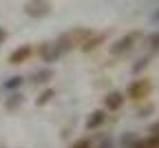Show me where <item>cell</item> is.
Here are the masks:
<instances>
[{"label":"cell","instance_id":"cell-1","mask_svg":"<svg viewBox=\"0 0 159 148\" xmlns=\"http://www.w3.org/2000/svg\"><path fill=\"white\" fill-rule=\"evenodd\" d=\"M89 35H91V29H82V27L71 29V31L62 33L55 42H44V44L38 49V55L42 58L44 62H57L60 58H64L69 51L80 47Z\"/></svg>","mask_w":159,"mask_h":148},{"label":"cell","instance_id":"cell-2","mask_svg":"<svg viewBox=\"0 0 159 148\" xmlns=\"http://www.w3.org/2000/svg\"><path fill=\"white\" fill-rule=\"evenodd\" d=\"M150 93H152V82L148 77H137V80H133L128 86H126V93L124 95L130 102H146L150 97Z\"/></svg>","mask_w":159,"mask_h":148},{"label":"cell","instance_id":"cell-3","mask_svg":"<svg viewBox=\"0 0 159 148\" xmlns=\"http://www.w3.org/2000/svg\"><path fill=\"white\" fill-rule=\"evenodd\" d=\"M51 9H53V7H51L49 0H29V2L25 5V13H27L29 18H35V20L49 16Z\"/></svg>","mask_w":159,"mask_h":148},{"label":"cell","instance_id":"cell-4","mask_svg":"<svg viewBox=\"0 0 159 148\" xmlns=\"http://www.w3.org/2000/svg\"><path fill=\"white\" fill-rule=\"evenodd\" d=\"M137 42V33H126L122 38H117L111 44V55H126Z\"/></svg>","mask_w":159,"mask_h":148},{"label":"cell","instance_id":"cell-5","mask_svg":"<svg viewBox=\"0 0 159 148\" xmlns=\"http://www.w3.org/2000/svg\"><path fill=\"white\" fill-rule=\"evenodd\" d=\"M33 47L31 44H20V47H16L11 53H9V64H13V67H20V64H25V62H29L31 58H33Z\"/></svg>","mask_w":159,"mask_h":148},{"label":"cell","instance_id":"cell-6","mask_svg":"<svg viewBox=\"0 0 159 148\" xmlns=\"http://www.w3.org/2000/svg\"><path fill=\"white\" fill-rule=\"evenodd\" d=\"M106 38H108V31H99V33H95V31H91V35L80 44V49H82L84 53H91V51H95V49H99L106 42Z\"/></svg>","mask_w":159,"mask_h":148},{"label":"cell","instance_id":"cell-7","mask_svg":"<svg viewBox=\"0 0 159 148\" xmlns=\"http://www.w3.org/2000/svg\"><path fill=\"white\" fill-rule=\"evenodd\" d=\"M124 102H126V95H124L122 91H111V93H106V97H104V111L115 113V111H119V109L124 106Z\"/></svg>","mask_w":159,"mask_h":148},{"label":"cell","instance_id":"cell-8","mask_svg":"<svg viewBox=\"0 0 159 148\" xmlns=\"http://www.w3.org/2000/svg\"><path fill=\"white\" fill-rule=\"evenodd\" d=\"M106 119H108V111H104V109H97V111H93L89 117H86V131H95V128H99V126H104L106 124Z\"/></svg>","mask_w":159,"mask_h":148},{"label":"cell","instance_id":"cell-9","mask_svg":"<svg viewBox=\"0 0 159 148\" xmlns=\"http://www.w3.org/2000/svg\"><path fill=\"white\" fill-rule=\"evenodd\" d=\"M49 80H53V69H51V67L38 69V71L31 73V77H29V82H33V84H47Z\"/></svg>","mask_w":159,"mask_h":148},{"label":"cell","instance_id":"cell-10","mask_svg":"<svg viewBox=\"0 0 159 148\" xmlns=\"http://www.w3.org/2000/svg\"><path fill=\"white\" fill-rule=\"evenodd\" d=\"M27 82V77H22V75H11L9 80H5L2 82V91H20L22 89V84Z\"/></svg>","mask_w":159,"mask_h":148},{"label":"cell","instance_id":"cell-11","mask_svg":"<svg viewBox=\"0 0 159 148\" xmlns=\"http://www.w3.org/2000/svg\"><path fill=\"white\" fill-rule=\"evenodd\" d=\"M22 104H25V95L20 91H11V95L5 99V109L7 111H16L18 106H22Z\"/></svg>","mask_w":159,"mask_h":148},{"label":"cell","instance_id":"cell-12","mask_svg":"<svg viewBox=\"0 0 159 148\" xmlns=\"http://www.w3.org/2000/svg\"><path fill=\"white\" fill-rule=\"evenodd\" d=\"M130 148H159V135L157 133H150L146 139H137Z\"/></svg>","mask_w":159,"mask_h":148},{"label":"cell","instance_id":"cell-13","mask_svg":"<svg viewBox=\"0 0 159 148\" xmlns=\"http://www.w3.org/2000/svg\"><path fill=\"white\" fill-rule=\"evenodd\" d=\"M53 97H55V89H51V86H49V89H44L42 93L35 97V106H47V104H49Z\"/></svg>","mask_w":159,"mask_h":148},{"label":"cell","instance_id":"cell-14","mask_svg":"<svg viewBox=\"0 0 159 148\" xmlns=\"http://www.w3.org/2000/svg\"><path fill=\"white\" fill-rule=\"evenodd\" d=\"M137 139H139V137H137L135 133H124V135H122V139H119V144H122V148H130Z\"/></svg>","mask_w":159,"mask_h":148},{"label":"cell","instance_id":"cell-15","mask_svg":"<svg viewBox=\"0 0 159 148\" xmlns=\"http://www.w3.org/2000/svg\"><path fill=\"white\" fill-rule=\"evenodd\" d=\"M69 148H93V139H91V137H80V139H75Z\"/></svg>","mask_w":159,"mask_h":148},{"label":"cell","instance_id":"cell-16","mask_svg":"<svg viewBox=\"0 0 159 148\" xmlns=\"http://www.w3.org/2000/svg\"><path fill=\"white\" fill-rule=\"evenodd\" d=\"M148 64H150V58H139L135 64H133V73H135V75H137V73H142Z\"/></svg>","mask_w":159,"mask_h":148},{"label":"cell","instance_id":"cell-17","mask_svg":"<svg viewBox=\"0 0 159 148\" xmlns=\"http://www.w3.org/2000/svg\"><path fill=\"white\" fill-rule=\"evenodd\" d=\"M148 47L150 49H159V31H152L148 35Z\"/></svg>","mask_w":159,"mask_h":148},{"label":"cell","instance_id":"cell-18","mask_svg":"<svg viewBox=\"0 0 159 148\" xmlns=\"http://www.w3.org/2000/svg\"><path fill=\"white\" fill-rule=\"evenodd\" d=\"M152 111H155V106H152V104H146L144 109H139V111H137V117H148Z\"/></svg>","mask_w":159,"mask_h":148},{"label":"cell","instance_id":"cell-19","mask_svg":"<svg viewBox=\"0 0 159 148\" xmlns=\"http://www.w3.org/2000/svg\"><path fill=\"white\" fill-rule=\"evenodd\" d=\"M7 40V31L2 29V27H0V44H2V42Z\"/></svg>","mask_w":159,"mask_h":148},{"label":"cell","instance_id":"cell-20","mask_svg":"<svg viewBox=\"0 0 159 148\" xmlns=\"http://www.w3.org/2000/svg\"><path fill=\"white\" fill-rule=\"evenodd\" d=\"M150 133H157V135H159V122H155V124L150 126Z\"/></svg>","mask_w":159,"mask_h":148},{"label":"cell","instance_id":"cell-21","mask_svg":"<svg viewBox=\"0 0 159 148\" xmlns=\"http://www.w3.org/2000/svg\"><path fill=\"white\" fill-rule=\"evenodd\" d=\"M99 148H113V141L108 139V141H102V146H99Z\"/></svg>","mask_w":159,"mask_h":148}]
</instances>
